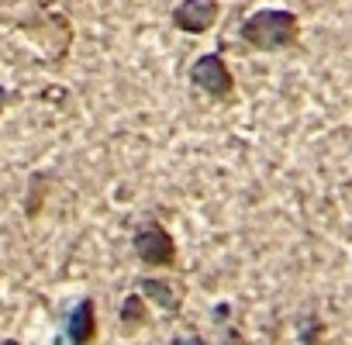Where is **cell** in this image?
Here are the masks:
<instances>
[{
    "mask_svg": "<svg viewBox=\"0 0 352 345\" xmlns=\"http://www.w3.org/2000/svg\"><path fill=\"white\" fill-rule=\"evenodd\" d=\"M239 38L256 52H283L300 42V21L287 8H259L239 25Z\"/></svg>",
    "mask_w": 352,
    "mask_h": 345,
    "instance_id": "obj_1",
    "label": "cell"
},
{
    "mask_svg": "<svg viewBox=\"0 0 352 345\" xmlns=\"http://www.w3.org/2000/svg\"><path fill=\"white\" fill-rule=\"evenodd\" d=\"M131 249L152 269H173L176 259H180V252H176V238L159 221H142L135 228V235H131Z\"/></svg>",
    "mask_w": 352,
    "mask_h": 345,
    "instance_id": "obj_2",
    "label": "cell"
},
{
    "mask_svg": "<svg viewBox=\"0 0 352 345\" xmlns=\"http://www.w3.org/2000/svg\"><path fill=\"white\" fill-rule=\"evenodd\" d=\"M190 83H194L201 93L214 97V100H228V97L235 93V76H232V69H228V63H225L221 52H204V56H197L194 66H190Z\"/></svg>",
    "mask_w": 352,
    "mask_h": 345,
    "instance_id": "obj_3",
    "label": "cell"
},
{
    "mask_svg": "<svg viewBox=\"0 0 352 345\" xmlns=\"http://www.w3.org/2000/svg\"><path fill=\"white\" fill-rule=\"evenodd\" d=\"M218 14H221L218 0H180V4L173 8L169 21H173V28H180L187 35H204V32L214 28Z\"/></svg>",
    "mask_w": 352,
    "mask_h": 345,
    "instance_id": "obj_4",
    "label": "cell"
},
{
    "mask_svg": "<svg viewBox=\"0 0 352 345\" xmlns=\"http://www.w3.org/2000/svg\"><path fill=\"white\" fill-rule=\"evenodd\" d=\"M97 338V304L94 297H83L66 314V345H94Z\"/></svg>",
    "mask_w": 352,
    "mask_h": 345,
    "instance_id": "obj_5",
    "label": "cell"
},
{
    "mask_svg": "<svg viewBox=\"0 0 352 345\" xmlns=\"http://www.w3.org/2000/svg\"><path fill=\"white\" fill-rule=\"evenodd\" d=\"M138 290H142V297H148L152 304H159L166 314H180V290L176 287H169L162 276H142L138 280Z\"/></svg>",
    "mask_w": 352,
    "mask_h": 345,
    "instance_id": "obj_6",
    "label": "cell"
},
{
    "mask_svg": "<svg viewBox=\"0 0 352 345\" xmlns=\"http://www.w3.org/2000/svg\"><path fill=\"white\" fill-rule=\"evenodd\" d=\"M118 321H121V328H128V331L145 328V321H148V304H145V297H142V293H128V297L121 300Z\"/></svg>",
    "mask_w": 352,
    "mask_h": 345,
    "instance_id": "obj_7",
    "label": "cell"
},
{
    "mask_svg": "<svg viewBox=\"0 0 352 345\" xmlns=\"http://www.w3.org/2000/svg\"><path fill=\"white\" fill-rule=\"evenodd\" d=\"M297 345H324V321L318 314H304L297 324Z\"/></svg>",
    "mask_w": 352,
    "mask_h": 345,
    "instance_id": "obj_8",
    "label": "cell"
},
{
    "mask_svg": "<svg viewBox=\"0 0 352 345\" xmlns=\"http://www.w3.org/2000/svg\"><path fill=\"white\" fill-rule=\"evenodd\" d=\"M45 187H49V177L45 172H32V180H28V204H25V214L28 218H35L38 214V208H42V201H45Z\"/></svg>",
    "mask_w": 352,
    "mask_h": 345,
    "instance_id": "obj_9",
    "label": "cell"
},
{
    "mask_svg": "<svg viewBox=\"0 0 352 345\" xmlns=\"http://www.w3.org/2000/svg\"><path fill=\"white\" fill-rule=\"evenodd\" d=\"M173 345H208V338H204V335H197V331H187V335H176V338H173Z\"/></svg>",
    "mask_w": 352,
    "mask_h": 345,
    "instance_id": "obj_10",
    "label": "cell"
},
{
    "mask_svg": "<svg viewBox=\"0 0 352 345\" xmlns=\"http://www.w3.org/2000/svg\"><path fill=\"white\" fill-rule=\"evenodd\" d=\"M14 100H18V93H14V90L0 87V114H4V111H8V104H14Z\"/></svg>",
    "mask_w": 352,
    "mask_h": 345,
    "instance_id": "obj_11",
    "label": "cell"
},
{
    "mask_svg": "<svg viewBox=\"0 0 352 345\" xmlns=\"http://www.w3.org/2000/svg\"><path fill=\"white\" fill-rule=\"evenodd\" d=\"M0 345H21L18 338H4V342H0Z\"/></svg>",
    "mask_w": 352,
    "mask_h": 345,
    "instance_id": "obj_12",
    "label": "cell"
}]
</instances>
